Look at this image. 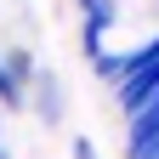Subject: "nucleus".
<instances>
[{
  "label": "nucleus",
  "mask_w": 159,
  "mask_h": 159,
  "mask_svg": "<svg viewBox=\"0 0 159 159\" xmlns=\"http://www.w3.org/2000/svg\"><path fill=\"white\" fill-rule=\"evenodd\" d=\"M23 108H34L46 125H63V80L34 68V85H29V102H23Z\"/></svg>",
  "instance_id": "obj_1"
},
{
  "label": "nucleus",
  "mask_w": 159,
  "mask_h": 159,
  "mask_svg": "<svg viewBox=\"0 0 159 159\" xmlns=\"http://www.w3.org/2000/svg\"><path fill=\"white\" fill-rule=\"evenodd\" d=\"M119 17V0H102L97 11H85V29H80V46H85V57H102V34L114 29Z\"/></svg>",
  "instance_id": "obj_2"
},
{
  "label": "nucleus",
  "mask_w": 159,
  "mask_h": 159,
  "mask_svg": "<svg viewBox=\"0 0 159 159\" xmlns=\"http://www.w3.org/2000/svg\"><path fill=\"white\" fill-rule=\"evenodd\" d=\"M0 63H6V74H11L23 91L34 85V51H29V46H11V51H0Z\"/></svg>",
  "instance_id": "obj_3"
},
{
  "label": "nucleus",
  "mask_w": 159,
  "mask_h": 159,
  "mask_svg": "<svg viewBox=\"0 0 159 159\" xmlns=\"http://www.w3.org/2000/svg\"><path fill=\"white\" fill-rule=\"evenodd\" d=\"M125 119H131V142H159V102L136 108V114H125Z\"/></svg>",
  "instance_id": "obj_4"
},
{
  "label": "nucleus",
  "mask_w": 159,
  "mask_h": 159,
  "mask_svg": "<svg viewBox=\"0 0 159 159\" xmlns=\"http://www.w3.org/2000/svg\"><path fill=\"white\" fill-rule=\"evenodd\" d=\"M74 159H97V148L85 142V136H74Z\"/></svg>",
  "instance_id": "obj_5"
}]
</instances>
